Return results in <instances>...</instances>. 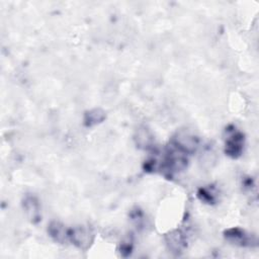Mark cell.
Wrapping results in <instances>:
<instances>
[{"label":"cell","mask_w":259,"mask_h":259,"mask_svg":"<svg viewBox=\"0 0 259 259\" xmlns=\"http://www.w3.org/2000/svg\"><path fill=\"white\" fill-rule=\"evenodd\" d=\"M94 234L87 227H75L69 231V240L80 249H87L92 244Z\"/></svg>","instance_id":"obj_1"},{"label":"cell","mask_w":259,"mask_h":259,"mask_svg":"<svg viewBox=\"0 0 259 259\" xmlns=\"http://www.w3.org/2000/svg\"><path fill=\"white\" fill-rule=\"evenodd\" d=\"M173 145L176 149L186 154L195 151L198 145V140L191 133L180 131L173 138Z\"/></svg>","instance_id":"obj_2"},{"label":"cell","mask_w":259,"mask_h":259,"mask_svg":"<svg viewBox=\"0 0 259 259\" xmlns=\"http://www.w3.org/2000/svg\"><path fill=\"white\" fill-rule=\"evenodd\" d=\"M244 139L243 135L235 130H228L226 139V153L232 158H237L243 151Z\"/></svg>","instance_id":"obj_3"},{"label":"cell","mask_w":259,"mask_h":259,"mask_svg":"<svg viewBox=\"0 0 259 259\" xmlns=\"http://www.w3.org/2000/svg\"><path fill=\"white\" fill-rule=\"evenodd\" d=\"M166 244L171 252L178 254L186 247V240L180 231H173L166 236Z\"/></svg>","instance_id":"obj_4"},{"label":"cell","mask_w":259,"mask_h":259,"mask_svg":"<svg viewBox=\"0 0 259 259\" xmlns=\"http://www.w3.org/2000/svg\"><path fill=\"white\" fill-rule=\"evenodd\" d=\"M226 239L232 244L238 246H247L250 245V238L246 233L240 229H230L226 232Z\"/></svg>","instance_id":"obj_5"},{"label":"cell","mask_w":259,"mask_h":259,"mask_svg":"<svg viewBox=\"0 0 259 259\" xmlns=\"http://www.w3.org/2000/svg\"><path fill=\"white\" fill-rule=\"evenodd\" d=\"M49 234L58 243L63 244L69 240V231L58 222H53L50 225Z\"/></svg>","instance_id":"obj_6"},{"label":"cell","mask_w":259,"mask_h":259,"mask_svg":"<svg viewBox=\"0 0 259 259\" xmlns=\"http://www.w3.org/2000/svg\"><path fill=\"white\" fill-rule=\"evenodd\" d=\"M24 208L28 217L34 222L35 220H38L39 217V207L37 201L33 197H27L24 200Z\"/></svg>","instance_id":"obj_7"},{"label":"cell","mask_w":259,"mask_h":259,"mask_svg":"<svg viewBox=\"0 0 259 259\" xmlns=\"http://www.w3.org/2000/svg\"><path fill=\"white\" fill-rule=\"evenodd\" d=\"M105 117V114L104 112L101 110V109H92L90 111H88L86 114H85V118H84V121H85V124L88 125V126H91V125H94V124H97L99 122H101Z\"/></svg>","instance_id":"obj_8"},{"label":"cell","mask_w":259,"mask_h":259,"mask_svg":"<svg viewBox=\"0 0 259 259\" xmlns=\"http://www.w3.org/2000/svg\"><path fill=\"white\" fill-rule=\"evenodd\" d=\"M136 141H137V144L139 145V147L146 149L151 146V144L153 142V138H152L151 133L146 127H141L137 133Z\"/></svg>","instance_id":"obj_9"}]
</instances>
